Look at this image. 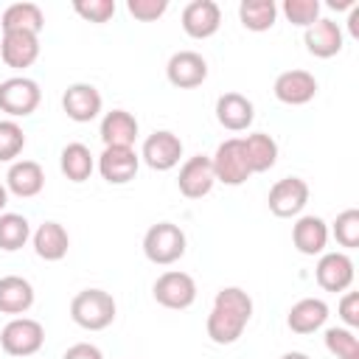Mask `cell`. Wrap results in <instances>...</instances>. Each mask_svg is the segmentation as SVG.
I'll return each instance as SVG.
<instances>
[{
    "label": "cell",
    "instance_id": "3957f363",
    "mask_svg": "<svg viewBox=\"0 0 359 359\" xmlns=\"http://www.w3.org/2000/svg\"><path fill=\"white\" fill-rule=\"evenodd\" d=\"M185 247H188L185 233L174 222H157L143 236V255L151 264H160V266H168V264L180 261L185 255Z\"/></svg>",
    "mask_w": 359,
    "mask_h": 359
},
{
    "label": "cell",
    "instance_id": "d590c367",
    "mask_svg": "<svg viewBox=\"0 0 359 359\" xmlns=\"http://www.w3.org/2000/svg\"><path fill=\"white\" fill-rule=\"evenodd\" d=\"M168 0H126V11L140 22H154L165 14Z\"/></svg>",
    "mask_w": 359,
    "mask_h": 359
},
{
    "label": "cell",
    "instance_id": "ac0fdd59",
    "mask_svg": "<svg viewBox=\"0 0 359 359\" xmlns=\"http://www.w3.org/2000/svg\"><path fill=\"white\" fill-rule=\"evenodd\" d=\"M303 42H306V50L311 56L331 59V56H337L342 50V28H339V22L320 17L317 22H311L303 31Z\"/></svg>",
    "mask_w": 359,
    "mask_h": 359
},
{
    "label": "cell",
    "instance_id": "7c38bea8",
    "mask_svg": "<svg viewBox=\"0 0 359 359\" xmlns=\"http://www.w3.org/2000/svg\"><path fill=\"white\" fill-rule=\"evenodd\" d=\"M101 107H104L101 93H98L93 84H84V81L70 84V87L65 90V95H62V109H65V115H67L70 121H76V123H90L93 118H98Z\"/></svg>",
    "mask_w": 359,
    "mask_h": 359
},
{
    "label": "cell",
    "instance_id": "5bb4252c",
    "mask_svg": "<svg viewBox=\"0 0 359 359\" xmlns=\"http://www.w3.org/2000/svg\"><path fill=\"white\" fill-rule=\"evenodd\" d=\"M165 76L174 87L191 90V87H199L208 79V62L196 50H177L165 65Z\"/></svg>",
    "mask_w": 359,
    "mask_h": 359
},
{
    "label": "cell",
    "instance_id": "f35d334b",
    "mask_svg": "<svg viewBox=\"0 0 359 359\" xmlns=\"http://www.w3.org/2000/svg\"><path fill=\"white\" fill-rule=\"evenodd\" d=\"M348 28H351V34H353V36H359V6H353V8H351Z\"/></svg>",
    "mask_w": 359,
    "mask_h": 359
},
{
    "label": "cell",
    "instance_id": "30bf717a",
    "mask_svg": "<svg viewBox=\"0 0 359 359\" xmlns=\"http://www.w3.org/2000/svg\"><path fill=\"white\" fill-rule=\"evenodd\" d=\"M182 157V140L168 132V129H160V132H151L146 140H143V149H140V160L154 168V171H171Z\"/></svg>",
    "mask_w": 359,
    "mask_h": 359
},
{
    "label": "cell",
    "instance_id": "e0dca14e",
    "mask_svg": "<svg viewBox=\"0 0 359 359\" xmlns=\"http://www.w3.org/2000/svg\"><path fill=\"white\" fill-rule=\"evenodd\" d=\"M317 283L325 292H345L353 283V261L345 252H323L314 269Z\"/></svg>",
    "mask_w": 359,
    "mask_h": 359
},
{
    "label": "cell",
    "instance_id": "d6986e66",
    "mask_svg": "<svg viewBox=\"0 0 359 359\" xmlns=\"http://www.w3.org/2000/svg\"><path fill=\"white\" fill-rule=\"evenodd\" d=\"M45 188V171L36 160H14L6 171V191L20 196V199H31Z\"/></svg>",
    "mask_w": 359,
    "mask_h": 359
},
{
    "label": "cell",
    "instance_id": "836d02e7",
    "mask_svg": "<svg viewBox=\"0 0 359 359\" xmlns=\"http://www.w3.org/2000/svg\"><path fill=\"white\" fill-rule=\"evenodd\" d=\"M283 14L292 25L309 28L311 22L320 20V0H283Z\"/></svg>",
    "mask_w": 359,
    "mask_h": 359
},
{
    "label": "cell",
    "instance_id": "83f0119b",
    "mask_svg": "<svg viewBox=\"0 0 359 359\" xmlns=\"http://www.w3.org/2000/svg\"><path fill=\"white\" fill-rule=\"evenodd\" d=\"M59 168L70 182H84L95 168V160L84 143H67L59 154Z\"/></svg>",
    "mask_w": 359,
    "mask_h": 359
},
{
    "label": "cell",
    "instance_id": "d4e9b609",
    "mask_svg": "<svg viewBox=\"0 0 359 359\" xmlns=\"http://www.w3.org/2000/svg\"><path fill=\"white\" fill-rule=\"evenodd\" d=\"M241 146H244V157L252 174H264L278 163V143L266 132H252L241 137Z\"/></svg>",
    "mask_w": 359,
    "mask_h": 359
},
{
    "label": "cell",
    "instance_id": "44dd1931",
    "mask_svg": "<svg viewBox=\"0 0 359 359\" xmlns=\"http://www.w3.org/2000/svg\"><path fill=\"white\" fill-rule=\"evenodd\" d=\"M292 244L297 247L300 255H323L325 244H328V224H325V219H320L314 213L300 216L292 224Z\"/></svg>",
    "mask_w": 359,
    "mask_h": 359
},
{
    "label": "cell",
    "instance_id": "484cf974",
    "mask_svg": "<svg viewBox=\"0 0 359 359\" xmlns=\"http://www.w3.org/2000/svg\"><path fill=\"white\" fill-rule=\"evenodd\" d=\"M34 306V286L20 275L0 278V314H25Z\"/></svg>",
    "mask_w": 359,
    "mask_h": 359
},
{
    "label": "cell",
    "instance_id": "603a6c76",
    "mask_svg": "<svg viewBox=\"0 0 359 359\" xmlns=\"http://www.w3.org/2000/svg\"><path fill=\"white\" fill-rule=\"evenodd\" d=\"M325 320H328V303L320 297H303L286 314V325L294 334H314L317 328L325 325Z\"/></svg>",
    "mask_w": 359,
    "mask_h": 359
},
{
    "label": "cell",
    "instance_id": "74e56055",
    "mask_svg": "<svg viewBox=\"0 0 359 359\" xmlns=\"http://www.w3.org/2000/svg\"><path fill=\"white\" fill-rule=\"evenodd\" d=\"M62 359H104V353H101V348H95L90 342H76L65 351Z\"/></svg>",
    "mask_w": 359,
    "mask_h": 359
},
{
    "label": "cell",
    "instance_id": "6da1fadb",
    "mask_svg": "<svg viewBox=\"0 0 359 359\" xmlns=\"http://www.w3.org/2000/svg\"><path fill=\"white\" fill-rule=\"evenodd\" d=\"M250 317H252V297L241 286H224L213 297V309L205 323L208 337L216 345H233L244 334Z\"/></svg>",
    "mask_w": 359,
    "mask_h": 359
},
{
    "label": "cell",
    "instance_id": "9c48e42d",
    "mask_svg": "<svg viewBox=\"0 0 359 359\" xmlns=\"http://www.w3.org/2000/svg\"><path fill=\"white\" fill-rule=\"evenodd\" d=\"M140 168V154L132 146H104L98 154V174L109 185H126Z\"/></svg>",
    "mask_w": 359,
    "mask_h": 359
},
{
    "label": "cell",
    "instance_id": "f546056e",
    "mask_svg": "<svg viewBox=\"0 0 359 359\" xmlns=\"http://www.w3.org/2000/svg\"><path fill=\"white\" fill-rule=\"evenodd\" d=\"M31 238V224L22 213H0V250L14 252Z\"/></svg>",
    "mask_w": 359,
    "mask_h": 359
},
{
    "label": "cell",
    "instance_id": "8fae6325",
    "mask_svg": "<svg viewBox=\"0 0 359 359\" xmlns=\"http://www.w3.org/2000/svg\"><path fill=\"white\" fill-rule=\"evenodd\" d=\"M216 177H213V165L210 157L205 154H194L180 165V177H177V188L185 199H202L213 191Z\"/></svg>",
    "mask_w": 359,
    "mask_h": 359
},
{
    "label": "cell",
    "instance_id": "7402d4cb",
    "mask_svg": "<svg viewBox=\"0 0 359 359\" xmlns=\"http://www.w3.org/2000/svg\"><path fill=\"white\" fill-rule=\"evenodd\" d=\"M31 241H34V252L42 261H62L70 250V236L59 222H42L31 233Z\"/></svg>",
    "mask_w": 359,
    "mask_h": 359
},
{
    "label": "cell",
    "instance_id": "7a4b0ae2",
    "mask_svg": "<svg viewBox=\"0 0 359 359\" xmlns=\"http://www.w3.org/2000/svg\"><path fill=\"white\" fill-rule=\"evenodd\" d=\"M115 297L104 289H81L70 300V317L84 331H104L115 320Z\"/></svg>",
    "mask_w": 359,
    "mask_h": 359
},
{
    "label": "cell",
    "instance_id": "60d3db41",
    "mask_svg": "<svg viewBox=\"0 0 359 359\" xmlns=\"http://www.w3.org/2000/svg\"><path fill=\"white\" fill-rule=\"evenodd\" d=\"M6 202H8V191H6V185L0 182V210L6 208Z\"/></svg>",
    "mask_w": 359,
    "mask_h": 359
},
{
    "label": "cell",
    "instance_id": "4fadbf2b",
    "mask_svg": "<svg viewBox=\"0 0 359 359\" xmlns=\"http://www.w3.org/2000/svg\"><path fill=\"white\" fill-rule=\"evenodd\" d=\"M222 25V8L213 0H191L182 8V31L191 39H208Z\"/></svg>",
    "mask_w": 359,
    "mask_h": 359
},
{
    "label": "cell",
    "instance_id": "5b68a950",
    "mask_svg": "<svg viewBox=\"0 0 359 359\" xmlns=\"http://www.w3.org/2000/svg\"><path fill=\"white\" fill-rule=\"evenodd\" d=\"M39 101H42V90L34 79L11 76V79L0 81V112H6L11 121L36 112Z\"/></svg>",
    "mask_w": 359,
    "mask_h": 359
},
{
    "label": "cell",
    "instance_id": "277c9868",
    "mask_svg": "<svg viewBox=\"0 0 359 359\" xmlns=\"http://www.w3.org/2000/svg\"><path fill=\"white\" fill-rule=\"evenodd\" d=\"M45 345V328L34 317H14L0 331V348L8 356H34Z\"/></svg>",
    "mask_w": 359,
    "mask_h": 359
},
{
    "label": "cell",
    "instance_id": "52a82bcc",
    "mask_svg": "<svg viewBox=\"0 0 359 359\" xmlns=\"http://www.w3.org/2000/svg\"><path fill=\"white\" fill-rule=\"evenodd\" d=\"M151 294L160 306L165 309H174V311H182L188 306H194L196 300V280L188 275V272H180V269H168L163 272L154 286H151Z\"/></svg>",
    "mask_w": 359,
    "mask_h": 359
},
{
    "label": "cell",
    "instance_id": "4dcf8cb0",
    "mask_svg": "<svg viewBox=\"0 0 359 359\" xmlns=\"http://www.w3.org/2000/svg\"><path fill=\"white\" fill-rule=\"evenodd\" d=\"M25 149V132L17 121L3 118L0 121V163H14L20 151Z\"/></svg>",
    "mask_w": 359,
    "mask_h": 359
},
{
    "label": "cell",
    "instance_id": "ffe728a7",
    "mask_svg": "<svg viewBox=\"0 0 359 359\" xmlns=\"http://www.w3.org/2000/svg\"><path fill=\"white\" fill-rule=\"evenodd\" d=\"M216 121L230 132H244L255 121V107L241 93H224L216 98Z\"/></svg>",
    "mask_w": 359,
    "mask_h": 359
},
{
    "label": "cell",
    "instance_id": "8d00e7d4",
    "mask_svg": "<svg viewBox=\"0 0 359 359\" xmlns=\"http://www.w3.org/2000/svg\"><path fill=\"white\" fill-rule=\"evenodd\" d=\"M339 317L345 323V328H359V294L356 292H345L339 300Z\"/></svg>",
    "mask_w": 359,
    "mask_h": 359
},
{
    "label": "cell",
    "instance_id": "1f68e13d",
    "mask_svg": "<svg viewBox=\"0 0 359 359\" xmlns=\"http://www.w3.org/2000/svg\"><path fill=\"white\" fill-rule=\"evenodd\" d=\"M325 351L337 359H359V339L351 328H328L325 331Z\"/></svg>",
    "mask_w": 359,
    "mask_h": 359
},
{
    "label": "cell",
    "instance_id": "ab89813d",
    "mask_svg": "<svg viewBox=\"0 0 359 359\" xmlns=\"http://www.w3.org/2000/svg\"><path fill=\"white\" fill-rule=\"evenodd\" d=\"M280 359H311L309 353H303V351H289V353H283Z\"/></svg>",
    "mask_w": 359,
    "mask_h": 359
},
{
    "label": "cell",
    "instance_id": "9a60e30c",
    "mask_svg": "<svg viewBox=\"0 0 359 359\" xmlns=\"http://www.w3.org/2000/svg\"><path fill=\"white\" fill-rule=\"evenodd\" d=\"M272 93L280 104L300 107V104H309L317 95V79L309 70H283L275 79Z\"/></svg>",
    "mask_w": 359,
    "mask_h": 359
},
{
    "label": "cell",
    "instance_id": "2e32d148",
    "mask_svg": "<svg viewBox=\"0 0 359 359\" xmlns=\"http://www.w3.org/2000/svg\"><path fill=\"white\" fill-rule=\"evenodd\" d=\"M0 56L8 67L22 70L31 67L39 59V34H28V31H3L0 39Z\"/></svg>",
    "mask_w": 359,
    "mask_h": 359
},
{
    "label": "cell",
    "instance_id": "cb8c5ba5",
    "mask_svg": "<svg viewBox=\"0 0 359 359\" xmlns=\"http://www.w3.org/2000/svg\"><path fill=\"white\" fill-rule=\"evenodd\" d=\"M137 118L126 109H112L101 118V140L104 146H135Z\"/></svg>",
    "mask_w": 359,
    "mask_h": 359
},
{
    "label": "cell",
    "instance_id": "e575fe53",
    "mask_svg": "<svg viewBox=\"0 0 359 359\" xmlns=\"http://www.w3.org/2000/svg\"><path fill=\"white\" fill-rule=\"evenodd\" d=\"M73 11L87 22H107L115 17V0H73Z\"/></svg>",
    "mask_w": 359,
    "mask_h": 359
},
{
    "label": "cell",
    "instance_id": "f1b7e54d",
    "mask_svg": "<svg viewBox=\"0 0 359 359\" xmlns=\"http://www.w3.org/2000/svg\"><path fill=\"white\" fill-rule=\"evenodd\" d=\"M238 20L247 31H269L278 20V6L275 0H241L238 3Z\"/></svg>",
    "mask_w": 359,
    "mask_h": 359
},
{
    "label": "cell",
    "instance_id": "8992f818",
    "mask_svg": "<svg viewBox=\"0 0 359 359\" xmlns=\"http://www.w3.org/2000/svg\"><path fill=\"white\" fill-rule=\"evenodd\" d=\"M210 165H213V177L216 182H224V185H244L252 171L247 165V157H244V146H241V137H230L224 143L216 146L213 157H210Z\"/></svg>",
    "mask_w": 359,
    "mask_h": 359
},
{
    "label": "cell",
    "instance_id": "4316f807",
    "mask_svg": "<svg viewBox=\"0 0 359 359\" xmlns=\"http://www.w3.org/2000/svg\"><path fill=\"white\" fill-rule=\"evenodd\" d=\"M45 25V14L36 3H11L3 17H0V28L3 31H28V34H39Z\"/></svg>",
    "mask_w": 359,
    "mask_h": 359
},
{
    "label": "cell",
    "instance_id": "ba28073f",
    "mask_svg": "<svg viewBox=\"0 0 359 359\" xmlns=\"http://www.w3.org/2000/svg\"><path fill=\"white\" fill-rule=\"evenodd\" d=\"M309 202V182L300 177H283L269 188L266 205L278 219H292L300 216Z\"/></svg>",
    "mask_w": 359,
    "mask_h": 359
},
{
    "label": "cell",
    "instance_id": "d6a6232c",
    "mask_svg": "<svg viewBox=\"0 0 359 359\" xmlns=\"http://www.w3.org/2000/svg\"><path fill=\"white\" fill-rule=\"evenodd\" d=\"M331 233H334V238H337L345 250L359 247V210H356V208L342 210V213L334 219Z\"/></svg>",
    "mask_w": 359,
    "mask_h": 359
}]
</instances>
